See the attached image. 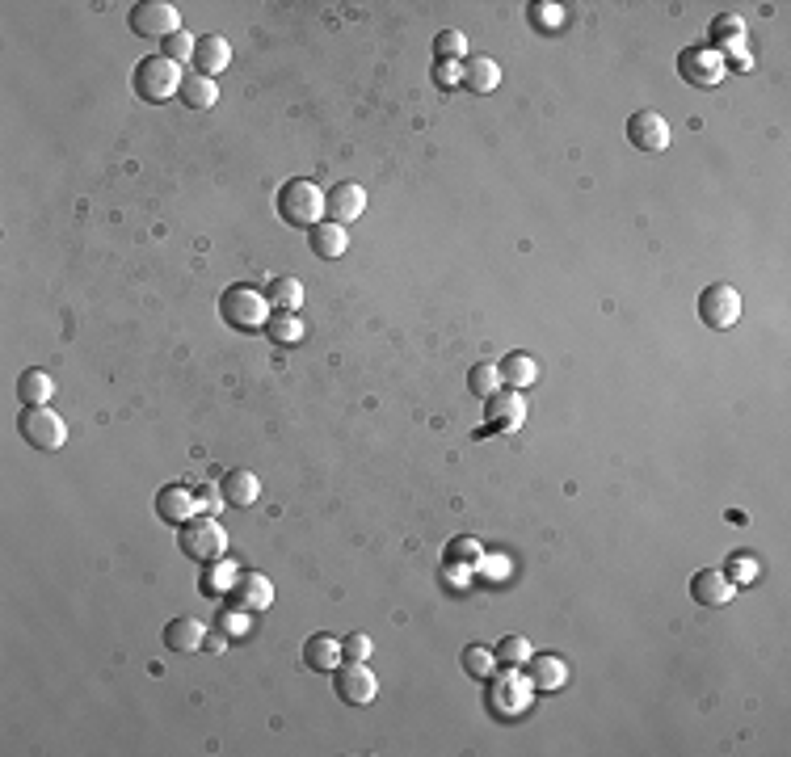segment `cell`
<instances>
[{"label": "cell", "instance_id": "7402d4cb", "mask_svg": "<svg viewBox=\"0 0 791 757\" xmlns=\"http://www.w3.org/2000/svg\"><path fill=\"white\" fill-rule=\"evenodd\" d=\"M463 85H468L472 93H493V89L501 85L497 59H489V55H468V59H463Z\"/></svg>", "mask_w": 791, "mask_h": 757}, {"label": "cell", "instance_id": "836d02e7", "mask_svg": "<svg viewBox=\"0 0 791 757\" xmlns=\"http://www.w3.org/2000/svg\"><path fill=\"white\" fill-rule=\"evenodd\" d=\"M194 497L202 505V514H219L223 505H228V497H223V484L219 480H198L194 484Z\"/></svg>", "mask_w": 791, "mask_h": 757}, {"label": "cell", "instance_id": "603a6c76", "mask_svg": "<svg viewBox=\"0 0 791 757\" xmlns=\"http://www.w3.org/2000/svg\"><path fill=\"white\" fill-rule=\"evenodd\" d=\"M219 484H223V497H228V505H236V509H249L261 497V480L249 472V467H236V472H228Z\"/></svg>", "mask_w": 791, "mask_h": 757}, {"label": "cell", "instance_id": "52a82bcc", "mask_svg": "<svg viewBox=\"0 0 791 757\" xmlns=\"http://www.w3.org/2000/svg\"><path fill=\"white\" fill-rule=\"evenodd\" d=\"M131 30L139 38H160V43H165L169 34L181 30V13L169 5V0H139V5L131 9Z\"/></svg>", "mask_w": 791, "mask_h": 757}, {"label": "cell", "instance_id": "4dcf8cb0", "mask_svg": "<svg viewBox=\"0 0 791 757\" xmlns=\"http://www.w3.org/2000/svg\"><path fill=\"white\" fill-rule=\"evenodd\" d=\"M266 337H270L274 345H295V341L303 337V320H299L295 312H274L270 324H266Z\"/></svg>", "mask_w": 791, "mask_h": 757}, {"label": "cell", "instance_id": "ac0fdd59", "mask_svg": "<svg viewBox=\"0 0 791 757\" xmlns=\"http://www.w3.org/2000/svg\"><path fill=\"white\" fill-rule=\"evenodd\" d=\"M341 661V640L329 636V631H316V636H308V644H303V665L316 669V673H333Z\"/></svg>", "mask_w": 791, "mask_h": 757}, {"label": "cell", "instance_id": "b9f144b4", "mask_svg": "<svg viewBox=\"0 0 791 757\" xmlns=\"http://www.w3.org/2000/svg\"><path fill=\"white\" fill-rule=\"evenodd\" d=\"M223 648H228V640H223V636H207V652H223Z\"/></svg>", "mask_w": 791, "mask_h": 757}, {"label": "cell", "instance_id": "7c38bea8", "mask_svg": "<svg viewBox=\"0 0 791 757\" xmlns=\"http://www.w3.org/2000/svg\"><path fill=\"white\" fill-rule=\"evenodd\" d=\"M627 139H632L640 152H665L669 148V122L657 110H636L632 118H627Z\"/></svg>", "mask_w": 791, "mask_h": 757}, {"label": "cell", "instance_id": "ab89813d", "mask_svg": "<svg viewBox=\"0 0 791 757\" xmlns=\"http://www.w3.org/2000/svg\"><path fill=\"white\" fill-rule=\"evenodd\" d=\"M236 577H240V572H236L232 564H228V568H223V564H219V568L211 572V585H207V589H211V593H223V589H228V593H232V585H236Z\"/></svg>", "mask_w": 791, "mask_h": 757}, {"label": "cell", "instance_id": "4fadbf2b", "mask_svg": "<svg viewBox=\"0 0 791 757\" xmlns=\"http://www.w3.org/2000/svg\"><path fill=\"white\" fill-rule=\"evenodd\" d=\"M362 211H367V190L354 186V181H337V186L324 194V215H329L333 223H341V228L362 219Z\"/></svg>", "mask_w": 791, "mask_h": 757}, {"label": "cell", "instance_id": "f546056e", "mask_svg": "<svg viewBox=\"0 0 791 757\" xmlns=\"http://www.w3.org/2000/svg\"><path fill=\"white\" fill-rule=\"evenodd\" d=\"M266 295L274 303V312H299L303 308V282L299 278H274Z\"/></svg>", "mask_w": 791, "mask_h": 757}, {"label": "cell", "instance_id": "5b68a950", "mask_svg": "<svg viewBox=\"0 0 791 757\" xmlns=\"http://www.w3.org/2000/svg\"><path fill=\"white\" fill-rule=\"evenodd\" d=\"M17 429H22V438L38 450H59L68 442V425L59 413H51V408H22V417H17Z\"/></svg>", "mask_w": 791, "mask_h": 757}, {"label": "cell", "instance_id": "ffe728a7", "mask_svg": "<svg viewBox=\"0 0 791 757\" xmlns=\"http://www.w3.org/2000/svg\"><path fill=\"white\" fill-rule=\"evenodd\" d=\"M308 244H312V253H316L320 261H337V257H346L350 236H346V228H341V223L324 219V223H316V228H312Z\"/></svg>", "mask_w": 791, "mask_h": 757}, {"label": "cell", "instance_id": "4316f807", "mask_svg": "<svg viewBox=\"0 0 791 757\" xmlns=\"http://www.w3.org/2000/svg\"><path fill=\"white\" fill-rule=\"evenodd\" d=\"M501 379L510 383L514 392H522V387H531V383L539 379V366H535V358H531V354L514 350V354H505V358H501Z\"/></svg>", "mask_w": 791, "mask_h": 757}, {"label": "cell", "instance_id": "6da1fadb", "mask_svg": "<svg viewBox=\"0 0 791 757\" xmlns=\"http://www.w3.org/2000/svg\"><path fill=\"white\" fill-rule=\"evenodd\" d=\"M219 316L240 333H257L270 324L274 303H270V295H261L257 286H228V291L219 295Z\"/></svg>", "mask_w": 791, "mask_h": 757}, {"label": "cell", "instance_id": "d6a6232c", "mask_svg": "<svg viewBox=\"0 0 791 757\" xmlns=\"http://www.w3.org/2000/svg\"><path fill=\"white\" fill-rule=\"evenodd\" d=\"M531 661V640L526 636H505L497 644V665H526Z\"/></svg>", "mask_w": 791, "mask_h": 757}, {"label": "cell", "instance_id": "5bb4252c", "mask_svg": "<svg viewBox=\"0 0 791 757\" xmlns=\"http://www.w3.org/2000/svg\"><path fill=\"white\" fill-rule=\"evenodd\" d=\"M232 602L240 610H249V615H261V610L274 606V585L270 577H261V572H240L236 585H232Z\"/></svg>", "mask_w": 791, "mask_h": 757}, {"label": "cell", "instance_id": "30bf717a", "mask_svg": "<svg viewBox=\"0 0 791 757\" xmlns=\"http://www.w3.org/2000/svg\"><path fill=\"white\" fill-rule=\"evenodd\" d=\"M678 72H682L686 85L712 89V85H720V76H724V55L712 51V47H686L678 55Z\"/></svg>", "mask_w": 791, "mask_h": 757}, {"label": "cell", "instance_id": "8d00e7d4", "mask_svg": "<svg viewBox=\"0 0 791 757\" xmlns=\"http://www.w3.org/2000/svg\"><path fill=\"white\" fill-rule=\"evenodd\" d=\"M371 636H362V631H354V636H346V640H341V657H346V661H367L371 657Z\"/></svg>", "mask_w": 791, "mask_h": 757}, {"label": "cell", "instance_id": "8992f818", "mask_svg": "<svg viewBox=\"0 0 791 757\" xmlns=\"http://www.w3.org/2000/svg\"><path fill=\"white\" fill-rule=\"evenodd\" d=\"M699 320L707 329H733L741 320V295L728 282H712L699 291Z\"/></svg>", "mask_w": 791, "mask_h": 757}, {"label": "cell", "instance_id": "3957f363", "mask_svg": "<svg viewBox=\"0 0 791 757\" xmlns=\"http://www.w3.org/2000/svg\"><path fill=\"white\" fill-rule=\"evenodd\" d=\"M181 64H173V59L165 55H148L135 64V93L148 101V106H160V101H169L177 89H181Z\"/></svg>", "mask_w": 791, "mask_h": 757}, {"label": "cell", "instance_id": "60d3db41", "mask_svg": "<svg viewBox=\"0 0 791 757\" xmlns=\"http://www.w3.org/2000/svg\"><path fill=\"white\" fill-rule=\"evenodd\" d=\"M219 627H223V636H228V631H232V636H240V631H245V619H228V615H223Z\"/></svg>", "mask_w": 791, "mask_h": 757}, {"label": "cell", "instance_id": "ba28073f", "mask_svg": "<svg viewBox=\"0 0 791 757\" xmlns=\"http://www.w3.org/2000/svg\"><path fill=\"white\" fill-rule=\"evenodd\" d=\"M333 690H337L341 703L367 707L375 694H379V682H375V673L367 669V661H346V665L333 669Z\"/></svg>", "mask_w": 791, "mask_h": 757}, {"label": "cell", "instance_id": "e0dca14e", "mask_svg": "<svg viewBox=\"0 0 791 757\" xmlns=\"http://www.w3.org/2000/svg\"><path fill=\"white\" fill-rule=\"evenodd\" d=\"M526 678H531V686L539 694H552L569 682V665H564L560 657H552V652H535V657L526 661Z\"/></svg>", "mask_w": 791, "mask_h": 757}, {"label": "cell", "instance_id": "d6986e66", "mask_svg": "<svg viewBox=\"0 0 791 757\" xmlns=\"http://www.w3.org/2000/svg\"><path fill=\"white\" fill-rule=\"evenodd\" d=\"M228 59H232V47H228V38H223V34L198 38V47H194V72L215 80L223 68H228Z\"/></svg>", "mask_w": 791, "mask_h": 757}, {"label": "cell", "instance_id": "74e56055", "mask_svg": "<svg viewBox=\"0 0 791 757\" xmlns=\"http://www.w3.org/2000/svg\"><path fill=\"white\" fill-rule=\"evenodd\" d=\"M724 572H728V581H733V585H749V581H754V572H758V564L749 556H737V560H728Z\"/></svg>", "mask_w": 791, "mask_h": 757}, {"label": "cell", "instance_id": "f35d334b", "mask_svg": "<svg viewBox=\"0 0 791 757\" xmlns=\"http://www.w3.org/2000/svg\"><path fill=\"white\" fill-rule=\"evenodd\" d=\"M438 85L442 89L463 85V64H455V59H438Z\"/></svg>", "mask_w": 791, "mask_h": 757}, {"label": "cell", "instance_id": "1f68e13d", "mask_svg": "<svg viewBox=\"0 0 791 757\" xmlns=\"http://www.w3.org/2000/svg\"><path fill=\"white\" fill-rule=\"evenodd\" d=\"M194 47H198V38H190L186 30H177V34H169L165 43H160V55L173 59V64H194Z\"/></svg>", "mask_w": 791, "mask_h": 757}, {"label": "cell", "instance_id": "83f0119b", "mask_svg": "<svg viewBox=\"0 0 791 757\" xmlns=\"http://www.w3.org/2000/svg\"><path fill=\"white\" fill-rule=\"evenodd\" d=\"M463 673L476 678V682H489L493 673H497V648H489V644L463 648Z\"/></svg>", "mask_w": 791, "mask_h": 757}, {"label": "cell", "instance_id": "cb8c5ba5", "mask_svg": "<svg viewBox=\"0 0 791 757\" xmlns=\"http://www.w3.org/2000/svg\"><path fill=\"white\" fill-rule=\"evenodd\" d=\"M177 97L186 101L190 110H211L215 101H219V85H215L211 76L190 72V76H181V89H177Z\"/></svg>", "mask_w": 791, "mask_h": 757}, {"label": "cell", "instance_id": "44dd1931", "mask_svg": "<svg viewBox=\"0 0 791 757\" xmlns=\"http://www.w3.org/2000/svg\"><path fill=\"white\" fill-rule=\"evenodd\" d=\"M165 648L169 652H198L207 648V627H202L194 615H181L165 627Z\"/></svg>", "mask_w": 791, "mask_h": 757}, {"label": "cell", "instance_id": "d4e9b609", "mask_svg": "<svg viewBox=\"0 0 791 757\" xmlns=\"http://www.w3.org/2000/svg\"><path fill=\"white\" fill-rule=\"evenodd\" d=\"M51 396H55V379L47 371H22V379H17V400H22V408H43Z\"/></svg>", "mask_w": 791, "mask_h": 757}, {"label": "cell", "instance_id": "277c9868", "mask_svg": "<svg viewBox=\"0 0 791 757\" xmlns=\"http://www.w3.org/2000/svg\"><path fill=\"white\" fill-rule=\"evenodd\" d=\"M181 551L198 564H219L223 551H228V535H223V526L211 514H198L181 526Z\"/></svg>", "mask_w": 791, "mask_h": 757}, {"label": "cell", "instance_id": "8fae6325", "mask_svg": "<svg viewBox=\"0 0 791 757\" xmlns=\"http://www.w3.org/2000/svg\"><path fill=\"white\" fill-rule=\"evenodd\" d=\"M156 514H160V522L186 526L190 518L202 514V505H198V497H194L190 484H165V488L156 493Z\"/></svg>", "mask_w": 791, "mask_h": 757}, {"label": "cell", "instance_id": "2e32d148", "mask_svg": "<svg viewBox=\"0 0 791 757\" xmlns=\"http://www.w3.org/2000/svg\"><path fill=\"white\" fill-rule=\"evenodd\" d=\"M489 404V429H501V434H510V429L522 425L526 417V404H522V392H514V387H501L497 396L484 400Z\"/></svg>", "mask_w": 791, "mask_h": 757}, {"label": "cell", "instance_id": "9a60e30c", "mask_svg": "<svg viewBox=\"0 0 791 757\" xmlns=\"http://www.w3.org/2000/svg\"><path fill=\"white\" fill-rule=\"evenodd\" d=\"M733 593H737V585L728 581V572H720V568H703L691 577V598L699 606H728Z\"/></svg>", "mask_w": 791, "mask_h": 757}, {"label": "cell", "instance_id": "9c48e42d", "mask_svg": "<svg viewBox=\"0 0 791 757\" xmlns=\"http://www.w3.org/2000/svg\"><path fill=\"white\" fill-rule=\"evenodd\" d=\"M531 694H535V686H531V678H522L518 673V665H510L501 673V678L493 682V690H489V707L497 711V715H522V707L531 703Z\"/></svg>", "mask_w": 791, "mask_h": 757}, {"label": "cell", "instance_id": "f1b7e54d", "mask_svg": "<svg viewBox=\"0 0 791 757\" xmlns=\"http://www.w3.org/2000/svg\"><path fill=\"white\" fill-rule=\"evenodd\" d=\"M468 387H472V396H480V400L497 396L501 387H505V379H501V366H497V362H476L472 371H468Z\"/></svg>", "mask_w": 791, "mask_h": 757}, {"label": "cell", "instance_id": "e575fe53", "mask_svg": "<svg viewBox=\"0 0 791 757\" xmlns=\"http://www.w3.org/2000/svg\"><path fill=\"white\" fill-rule=\"evenodd\" d=\"M484 560V547L476 543V539H455L451 547H446V564H480Z\"/></svg>", "mask_w": 791, "mask_h": 757}, {"label": "cell", "instance_id": "7a4b0ae2", "mask_svg": "<svg viewBox=\"0 0 791 757\" xmlns=\"http://www.w3.org/2000/svg\"><path fill=\"white\" fill-rule=\"evenodd\" d=\"M278 215L282 223H291V228H316L324 223V190L308 177H291L287 186L278 190Z\"/></svg>", "mask_w": 791, "mask_h": 757}, {"label": "cell", "instance_id": "d590c367", "mask_svg": "<svg viewBox=\"0 0 791 757\" xmlns=\"http://www.w3.org/2000/svg\"><path fill=\"white\" fill-rule=\"evenodd\" d=\"M434 51H438V59H463V51H468V38H463V30H442L434 38Z\"/></svg>", "mask_w": 791, "mask_h": 757}, {"label": "cell", "instance_id": "484cf974", "mask_svg": "<svg viewBox=\"0 0 791 757\" xmlns=\"http://www.w3.org/2000/svg\"><path fill=\"white\" fill-rule=\"evenodd\" d=\"M707 43H712V51H733V47H741L745 43V22L737 13H720L716 22H712V30H707Z\"/></svg>", "mask_w": 791, "mask_h": 757}]
</instances>
